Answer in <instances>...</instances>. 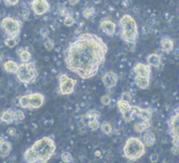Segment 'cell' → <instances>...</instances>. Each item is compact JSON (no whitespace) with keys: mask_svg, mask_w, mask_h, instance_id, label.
Returning a JSON list of instances; mask_svg holds the SVG:
<instances>
[{"mask_svg":"<svg viewBox=\"0 0 179 163\" xmlns=\"http://www.w3.org/2000/svg\"><path fill=\"white\" fill-rule=\"evenodd\" d=\"M12 151V144L9 141H5L0 145V157H6L10 155Z\"/></svg>","mask_w":179,"mask_h":163,"instance_id":"cell-21","label":"cell"},{"mask_svg":"<svg viewBox=\"0 0 179 163\" xmlns=\"http://www.w3.org/2000/svg\"><path fill=\"white\" fill-rule=\"evenodd\" d=\"M122 6L124 8V9H127V8H128V6H129L128 2L126 1V0H125V1H123L122 2Z\"/></svg>","mask_w":179,"mask_h":163,"instance_id":"cell-42","label":"cell"},{"mask_svg":"<svg viewBox=\"0 0 179 163\" xmlns=\"http://www.w3.org/2000/svg\"><path fill=\"white\" fill-rule=\"evenodd\" d=\"M15 74L21 82L25 85H30L35 82L38 77L37 68L34 62L22 63L18 66Z\"/></svg>","mask_w":179,"mask_h":163,"instance_id":"cell-5","label":"cell"},{"mask_svg":"<svg viewBox=\"0 0 179 163\" xmlns=\"http://www.w3.org/2000/svg\"><path fill=\"white\" fill-rule=\"evenodd\" d=\"M86 116L88 117L89 119H98L100 117V112L97 111L95 109H91L89 110L88 113L86 114Z\"/></svg>","mask_w":179,"mask_h":163,"instance_id":"cell-31","label":"cell"},{"mask_svg":"<svg viewBox=\"0 0 179 163\" xmlns=\"http://www.w3.org/2000/svg\"><path fill=\"white\" fill-rule=\"evenodd\" d=\"M19 41H20L19 36H14V37H9L4 41V43L7 47H9V48H14L15 46H17L18 43H19Z\"/></svg>","mask_w":179,"mask_h":163,"instance_id":"cell-25","label":"cell"},{"mask_svg":"<svg viewBox=\"0 0 179 163\" xmlns=\"http://www.w3.org/2000/svg\"><path fill=\"white\" fill-rule=\"evenodd\" d=\"M44 101L45 97L43 94L34 93L20 97L18 102L23 109H36L43 106Z\"/></svg>","mask_w":179,"mask_h":163,"instance_id":"cell-6","label":"cell"},{"mask_svg":"<svg viewBox=\"0 0 179 163\" xmlns=\"http://www.w3.org/2000/svg\"><path fill=\"white\" fill-rule=\"evenodd\" d=\"M31 9L37 15L46 13L50 9V5L47 0H33L31 3Z\"/></svg>","mask_w":179,"mask_h":163,"instance_id":"cell-10","label":"cell"},{"mask_svg":"<svg viewBox=\"0 0 179 163\" xmlns=\"http://www.w3.org/2000/svg\"><path fill=\"white\" fill-rule=\"evenodd\" d=\"M107 52V45L101 37L93 33L81 34L66 49V67L83 80H88L104 64Z\"/></svg>","mask_w":179,"mask_h":163,"instance_id":"cell-1","label":"cell"},{"mask_svg":"<svg viewBox=\"0 0 179 163\" xmlns=\"http://www.w3.org/2000/svg\"><path fill=\"white\" fill-rule=\"evenodd\" d=\"M102 82L106 89H111L117 85L118 82V76L114 71L106 72L102 76Z\"/></svg>","mask_w":179,"mask_h":163,"instance_id":"cell-12","label":"cell"},{"mask_svg":"<svg viewBox=\"0 0 179 163\" xmlns=\"http://www.w3.org/2000/svg\"><path fill=\"white\" fill-rule=\"evenodd\" d=\"M88 125L90 127V128L93 131L98 130L100 127V123L99 122L98 119H89L88 121Z\"/></svg>","mask_w":179,"mask_h":163,"instance_id":"cell-29","label":"cell"},{"mask_svg":"<svg viewBox=\"0 0 179 163\" xmlns=\"http://www.w3.org/2000/svg\"><path fill=\"white\" fill-rule=\"evenodd\" d=\"M54 46H55V43L52 39L47 38L46 41H45V43H44L45 48H46L48 51L52 50L54 48Z\"/></svg>","mask_w":179,"mask_h":163,"instance_id":"cell-34","label":"cell"},{"mask_svg":"<svg viewBox=\"0 0 179 163\" xmlns=\"http://www.w3.org/2000/svg\"><path fill=\"white\" fill-rule=\"evenodd\" d=\"M41 34L43 37H47V36L48 35V31L46 29H42L41 30Z\"/></svg>","mask_w":179,"mask_h":163,"instance_id":"cell-40","label":"cell"},{"mask_svg":"<svg viewBox=\"0 0 179 163\" xmlns=\"http://www.w3.org/2000/svg\"><path fill=\"white\" fill-rule=\"evenodd\" d=\"M117 105L121 115H122L123 119H124L125 122L130 123V112L132 105H131L130 102L124 101L121 99L118 101Z\"/></svg>","mask_w":179,"mask_h":163,"instance_id":"cell-11","label":"cell"},{"mask_svg":"<svg viewBox=\"0 0 179 163\" xmlns=\"http://www.w3.org/2000/svg\"><path fill=\"white\" fill-rule=\"evenodd\" d=\"M151 126V120H142L141 122L136 123L134 125V130L135 132L141 133H145Z\"/></svg>","mask_w":179,"mask_h":163,"instance_id":"cell-15","label":"cell"},{"mask_svg":"<svg viewBox=\"0 0 179 163\" xmlns=\"http://www.w3.org/2000/svg\"><path fill=\"white\" fill-rule=\"evenodd\" d=\"M167 132L173 146H179V106L173 109L167 121Z\"/></svg>","mask_w":179,"mask_h":163,"instance_id":"cell-7","label":"cell"},{"mask_svg":"<svg viewBox=\"0 0 179 163\" xmlns=\"http://www.w3.org/2000/svg\"><path fill=\"white\" fill-rule=\"evenodd\" d=\"M37 157V163H46L53 156L56 145L51 137H44L36 140L32 146Z\"/></svg>","mask_w":179,"mask_h":163,"instance_id":"cell-2","label":"cell"},{"mask_svg":"<svg viewBox=\"0 0 179 163\" xmlns=\"http://www.w3.org/2000/svg\"><path fill=\"white\" fill-rule=\"evenodd\" d=\"M18 54H19L20 61L23 63H27L30 62L31 59V54L28 50H22L20 52H18Z\"/></svg>","mask_w":179,"mask_h":163,"instance_id":"cell-26","label":"cell"},{"mask_svg":"<svg viewBox=\"0 0 179 163\" xmlns=\"http://www.w3.org/2000/svg\"><path fill=\"white\" fill-rule=\"evenodd\" d=\"M18 65L16 62L14 61H7L4 63V68L6 72L10 73H16L18 68Z\"/></svg>","mask_w":179,"mask_h":163,"instance_id":"cell-23","label":"cell"},{"mask_svg":"<svg viewBox=\"0 0 179 163\" xmlns=\"http://www.w3.org/2000/svg\"><path fill=\"white\" fill-rule=\"evenodd\" d=\"M25 119L24 112L21 109H16L14 111V123L15 124H20Z\"/></svg>","mask_w":179,"mask_h":163,"instance_id":"cell-24","label":"cell"},{"mask_svg":"<svg viewBox=\"0 0 179 163\" xmlns=\"http://www.w3.org/2000/svg\"><path fill=\"white\" fill-rule=\"evenodd\" d=\"M134 82L139 88L141 89H146L150 85V77H140L135 76L134 77Z\"/></svg>","mask_w":179,"mask_h":163,"instance_id":"cell-16","label":"cell"},{"mask_svg":"<svg viewBox=\"0 0 179 163\" xmlns=\"http://www.w3.org/2000/svg\"><path fill=\"white\" fill-rule=\"evenodd\" d=\"M0 121L6 123V124H10L14 123V111L11 109L4 111L0 116Z\"/></svg>","mask_w":179,"mask_h":163,"instance_id":"cell-20","label":"cell"},{"mask_svg":"<svg viewBox=\"0 0 179 163\" xmlns=\"http://www.w3.org/2000/svg\"><path fill=\"white\" fill-rule=\"evenodd\" d=\"M4 2L6 6H15L19 2V0H4Z\"/></svg>","mask_w":179,"mask_h":163,"instance_id":"cell-37","label":"cell"},{"mask_svg":"<svg viewBox=\"0 0 179 163\" xmlns=\"http://www.w3.org/2000/svg\"><path fill=\"white\" fill-rule=\"evenodd\" d=\"M6 133L9 136L14 137L15 135H16L17 130L15 129V128H14V127H10V128H8L7 130H6Z\"/></svg>","mask_w":179,"mask_h":163,"instance_id":"cell-36","label":"cell"},{"mask_svg":"<svg viewBox=\"0 0 179 163\" xmlns=\"http://www.w3.org/2000/svg\"><path fill=\"white\" fill-rule=\"evenodd\" d=\"M61 159L65 163H69L73 160L72 155L71 154L70 152L64 151L61 154Z\"/></svg>","mask_w":179,"mask_h":163,"instance_id":"cell-30","label":"cell"},{"mask_svg":"<svg viewBox=\"0 0 179 163\" xmlns=\"http://www.w3.org/2000/svg\"><path fill=\"white\" fill-rule=\"evenodd\" d=\"M171 152H172V153L175 155H178L179 154V146H173L172 147V149H171Z\"/></svg>","mask_w":179,"mask_h":163,"instance_id":"cell-39","label":"cell"},{"mask_svg":"<svg viewBox=\"0 0 179 163\" xmlns=\"http://www.w3.org/2000/svg\"><path fill=\"white\" fill-rule=\"evenodd\" d=\"M5 141H6V140H5V139H4V137L3 136H0V145L3 144Z\"/></svg>","mask_w":179,"mask_h":163,"instance_id":"cell-43","label":"cell"},{"mask_svg":"<svg viewBox=\"0 0 179 163\" xmlns=\"http://www.w3.org/2000/svg\"><path fill=\"white\" fill-rule=\"evenodd\" d=\"M76 20L72 15H70V16H67L65 18L64 20V25L67 27H72L73 25L75 24Z\"/></svg>","mask_w":179,"mask_h":163,"instance_id":"cell-32","label":"cell"},{"mask_svg":"<svg viewBox=\"0 0 179 163\" xmlns=\"http://www.w3.org/2000/svg\"><path fill=\"white\" fill-rule=\"evenodd\" d=\"M100 101H101V103L104 106H108L109 105L111 102V98L109 95L106 94V95H104L101 97L100 98Z\"/></svg>","mask_w":179,"mask_h":163,"instance_id":"cell-33","label":"cell"},{"mask_svg":"<svg viewBox=\"0 0 179 163\" xmlns=\"http://www.w3.org/2000/svg\"><path fill=\"white\" fill-rule=\"evenodd\" d=\"M69 1V3L73 6V5H76V4L78 3V2L80 1V0H68Z\"/></svg>","mask_w":179,"mask_h":163,"instance_id":"cell-41","label":"cell"},{"mask_svg":"<svg viewBox=\"0 0 179 163\" xmlns=\"http://www.w3.org/2000/svg\"><path fill=\"white\" fill-rule=\"evenodd\" d=\"M133 70L135 76L140 77H150L151 73V68L148 64L139 63L134 67Z\"/></svg>","mask_w":179,"mask_h":163,"instance_id":"cell-13","label":"cell"},{"mask_svg":"<svg viewBox=\"0 0 179 163\" xmlns=\"http://www.w3.org/2000/svg\"><path fill=\"white\" fill-rule=\"evenodd\" d=\"M1 26L9 37H14L19 36L22 23L14 18L6 17L2 20Z\"/></svg>","mask_w":179,"mask_h":163,"instance_id":"cell-8","label":"cell"},{"mask_svg":"<svg viewBox=\"0 0 179 163\" xmlns=\"http://www.w3.org/2000/svg\"><path fill=\"white\" fill-rule=\"evenodd\" d=\"M158 159H159V157L156 153H152L151 155V156H150V160H151V162L152 163L157 162V161H158Z\"/></svg>","mask_w":179,"mask_h":163,"instance_id":"cell-38","label":"cell"},{"mask_svg":"<svg viewBox=\"0 0 179 163\" xmlns=\"http://www.w3.org/2000/svg\"><path fill=\"white\" fill-rule=\"evenodd\" d=\"M123 153L126 158L134 161L144 156L146 146L140 139L131 137L126 141L123 147Z\"/></svg>","mask_w":179,"mask_h":163,"instance_id":"cell-4","label":"cell"},{"mask_svg":"<svg viewBox=\"0 0 179 163\" xmlns=\"http://www.w3.org/2000/svg\"><path fill=\"white\" fill-rule=\"evenodd\" d=\"M23 157H24L25 161L27 163L37 162V157H36L35 152L31 146L25 151L24 154H23Z\"/></svg>","mask_w":179,"mask_h":163,"instance_id":"cell-18","label":"cell"},{"mask_svg":"<svg viewBox=\"0 0 179 163\" xmlns=\"http://www.w3.org/2000/svg\"><path fill=\"white\" fill-rule=\"evenodd\" d=\"M59 91L63 96L70 95L74 91L77 80L71 78L67 74H61L58 78Z\"/></svg>","mask_w":179,"mask_h":163,"instance_id":"cell-9","label":"cell"},{"mask_svg":"<svg viewBox=\"0 0 179 163\" xmlns=\"http://www.w3.org/2000/svg\"><path fill=\"white\" fill-rule=\"evenodd\" d=\"M122 28L121 38L128 43H135L138 38V27L136 20L130 15H124L120 20Z\"/></svg>","mask_w":179,"mask_h":163,"instance_id":"cell-3","label":"cell"},{"mask_svg":"<svg viewBox=\"0 0 179 163\" xmlns=\"http://www.w3.org/2000/svg\"><path fill=\"white\" fill-rule=\"evenodd\" d=\"M100 29L108 36H113L115 34L116 26L110 20H104L100 24Z\"/></svg>","mask_w":179,"mask_h":163,"instance_id":"cell-14","label":"cell"},{"mask_svg":"<svg viewBox=\"0 0 179 163\" xmlns=\"http://www.w3.org/2000/svg\"><path fill=\"white\" fill-rule=\"evenodd\" d=\"M94 14H95V9L93 7H90L87 8L83 11V17L85 18V19H90V18L94 16Z\"/></svg>","mask_w":179,"mask_h":163,"instance_id":"cell-28","label":"cell"},{"mask_svg":"<svg viewBox=\"0 0 179 163\" xmlns=\"http://www.w3.org/2000/svg\"><path fill=\"white\" fill-rule=\"evenodd\" d=\"M9 163H15V162H9Z\"/></svg>","mask_w":179,"mask_h":163,"instance_id":"cell-44","label":"cell"},{"mask_svg":"<svg viewBox=\"0 0 179 163\" xmlns=\"http://www.w3.org/2000/svg\"><path fill=\"white\" fill-rule=\"evenodd\" d=\"M146 61L150 66L158 68L161 64V57L159 54L152 53L147 57Z\"/></svg>","mask_w":179,"mask_h":163,"instance_id":"cell-19","label":"cell"},{"mask_svg":"<svg viewBox=\"0 0 179 163\" xmlns=\"http://www.w3.org/2000/svg\"><path fill=\"white\" fill-rule=\"evenodd\" d=\"M146 146H152L155 144L156 141V138L153 133L151 131L147 130L145 132L143 136V141H142Z\"/></svg>","mask_w":179,"mask_h":163,"instance_id":"cell-17","label":"cell"},{"mask_svg":"<svg viewBox=\"0 0 179 163\" xmlns=\"http://www.w3.org/2000/svg\"><path fill=\"white\" fill-rule=\"evenodd\" d=\"M120 99L124 101L130 102L131 101V99H132V96H131L130 92L125 91V92H123V93H122Z\"/></svg>","mask_w":179,"mask_h":163,"instance_id":"cell-35","label":"cell"},{"mask_svg":"<svg viewBox=\"0 0 179 163\" xmlns=\"http://www.w3.org/2000/svg\"><path fill=\"white\" fill-rule=\"evenodd\" d=\"M100 130L104 134L110 135L113 133V127L110 123L107 121H104L100 125Z\"/></svg>","mask_w":179,"mask_h":163,"instance_id":"cell-27","label":"cell"},{"mask_svg":"<svg viewBox=\"0 0 179 163\" xmlns=\"http://www.w3.org/2000/svg\"><path fill=\"white\" fill-rule=\"evenodd\" d=\"M160 46L163 51L166 52H170L173 49V42L169 38H162L160 41Z\"/></svg>","mask_w":179,"mask_h":163,"instance_id":"cell-22","label":"cell"}]
</instances>
